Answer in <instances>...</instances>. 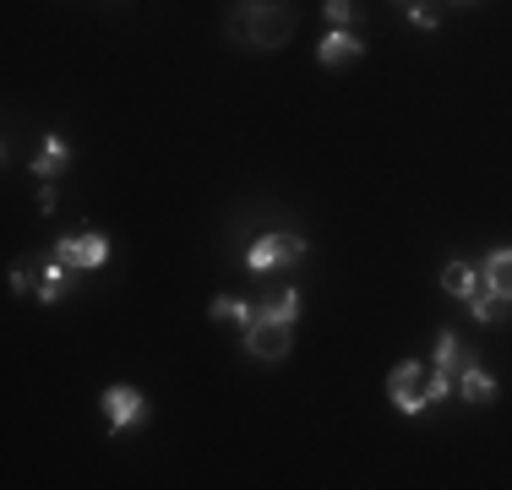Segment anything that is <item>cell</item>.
I'll use <instances>...</instances> for the list:
<instances>
[{
	"instance_id": "obj_15",
	"label": "cell",
	"mask_w": 512,
	"mask_h": 490,
	"mask_svg": "<svg viewBox=\"0 0 512 490\" xmlns=\"http://www.w3.org/2000/svg\"><path fill=\"white\" fill-rule=\"evenodd\" d=\"M207 316H213V322H240V327H251L256 305H251V300H240V294H218V300L207 305Z\"/></svg>"
},
{
	"instance_id": "obj_9",
	"label": "cell",
	"mask_w": 512,
	"mask_h": 490,
	"mask_svg": "<svg viewBox=\"0 0 512 490\" xmlns=\"http://www.w3.org/2000/svg\"><path fill=\"white\" fill-rule=\"evenodd\" d=\"M66 164H71V142L60 137V131H50L44 147H39V158H33V180H55Z\"/></svg>"
},
{
	"instance_id": "obj_2",
	"label": "cell",
	"mask_w": 512,
	"mask_h": 490,
	"mask_svg": "<svg viewBox=\"0 0 512 490\" xmlns=\"http://www.w3.org/2000/svg\"><path fill=\"white\" fill-rule=\"evenodd\" d=\"M387 398H393L398 414H425L431 409V371L420 360H404L387 371Z\"/></svg>"
},
{
	"instance_id": "obj_14",
	"label": "cell",
	"mask_w": 512,
	"mask_h": 490,
	"mask_svg": "<svg viewBox=\"0 0 512 490\" xmlns=\"http://www.w3.org/2000/svg\"><path fill=\"white\" fill-rule=\"evenodd\" d=\"M469 360V349H463V338L453 333V327H442L436 333V349H431V365H442V371H453L458 376V365Z\"/></svg>"
},
{
	"instance_id": "obj_19",
	"label": "cell",
	"mask_w": 512,
	"mask_h": 490,
	"mask_svg": "<svg viewBox=\"0 0 512 490\" xmlns=\"http://www.w3.org/2000/svg\"><path fill=\"white\" fill-rule=\"evenodd\" d=\"M409 22H414V28H436V11H425V6H409Z\"/></svg>"
},
{
	"instance_id": "obj_18",
	"label": "cell",
	"mask_w": 512,
	"mask_h": 490,
	"mask_svg": "<svg viewBox=\"0 0 512 490\" xmlns=\"http://www.w3.org/2000/svg\"><path fill=\"white\" fill-rule=\"evenodd\" d=\"M453 398V371H442V365H431V403Z\"/></svg>"
},
{
	"instance_id": "obj_13",
	"label": "cell",
	"mask_w": 512,
	"mask_h": 490,
	"mask_svg": "<svg viewBox=\"0 0 512 490\" xmlns=\"http://www.w3.org/2000/svg\"><path fill=\"white\" fill-rule=\"evenodd\" d=\"M66 284H71V267L60 262V256L55 262H39V305H55L60 294H66Z\"/></svg>"
},
{
	"instance_id": "obj_11",
	"label": "cell",
	"mask_w": 512,
	"mask_h": 490,
	"mask_svg": "<svg viewBox=\"0 0 512 490\" xmlns=\"http://www.w3.org/2000/svg\"><path fill=\"white\" fill-rule=\"evenodd\" d=\"M485 289L491 294H502V300H512V245H496L491 256H485Z\"/></svg>"
},
{
	"instance_id": "obj_3",
	"label": "cell",
	"mask_w": 512,
	"mask_h": 490,
	"mask_svg": "<svg viewBox=\"0 0 512 490\" xmlns=\"http://www.w3.org/2000/svg\"><path fill=\"white\" fill-rule=\"evenodd\" d=\"M306 256V235H295V229H273V235H262L246 251V267L251 273H278V267L300 262Z\"/></svg>"
},
{
	"instance_id": "obj_17",
	"label": "cell",
	"mask_w": 512,
	"mask_h": 490,
	"mask_svg": "<svg viewBox=\"0 0 512 490\" xmlns=\"http://www.w3.org/2000/svg\"><path fill=\"white\" fill-rule=\"evenodd\" d=\"M322 17L333 22V28H349V22H355V0H322Z\"/></svg>"
},
{
	"instance_id": "obj_4",
	"label": "cell",
	"mask_w": 512,
	"mask_h": 490,
	"mask_svg": "<svg viewBox=\"0 0 512 490\" xmlns=\"http://www.w3.org/2000/svg\"><path fill=\"white\" fill-rule=\"evenodd\" d=\"M246 349L256 354V360L278 365V360L289 354V322H278V316L256 311V316H251V327H246Z\"/></svg>"
},
{
	"instance_id": "obj_8",
	"label": "cell",
	"mask_w": 512,
	"mask_h": 490,
	"mask_svg": "<svg viewBox=\"0 0 512 490\" xmlns=\"http://www.w3.org/2000/svg\"><path fill=\"white\" fill-rule=\"evenodd\" d=\"M360 55H365V39L349 33V28H333L322 44H316V60H322V66H349V60H360Z\"/></svg>"
},
{
	"instance_id": "obj_7",
	"label": "cell",
	"mask_w": 512,
	"mask_h": 490,
	"mask_svg": "<svg viewBox=\"0 0 512 490\" xmlns=\"http://www.w3.org/2000/svg\"><path fill=\"white\" fill-rule=\"evenodd\" d=\"M453 392H458L463 403H491V398H496V376L469 354V360L458 365V376H453Z\"/></svg>"
},
{
	"instance_id": "obj_16",
	"label": "cell",
	"mask_w": 512,
	"mask_h": 490,
	"mask_svg": "<svg viewBox=\"0 0 512 490\" xmlns=\"http://www.w3.org/2000/svg\"><path fill=\"white\" fill-rule=\"evenodd\" d=\"M262 311H267V316H278V322H289V327H295V322H300V289H278L273 300L262 305Z\"/></svg>"
},
{
	"instance_id": "obj_12",
	"label": "cell",
	"mask_w": 512,
	"mask_h": 490,
	"mask_svg": "<svg viewBox=\"0 0 512 490\" xmlns=\"http://www.w3.org/2000/svg\"><path fill=\"white\" fill-rule=\"evenodd\" d=\"M469 316L474 322H485V327H496L502 316H512V300H502V294H491V289H480V294H469Z\"/></svg>"
},
{
	"instance_id": "obj_10",
	"label": "cell",
	"mask_w": 512,
	"mask_h": 490,
	"mask_svg": "<svg viewBox=\"0 0 512 490\" xmlns=\"http://www.w3.org/2000/svg\"><path fill=\"white\" fill-rule=\"evenodd\" d=\"M442 289L453 294V300H469V294L485 289V273H480L474 262H447V267H442Z\"/></svg>"
},
{
	"instance_id": "obj_6",
	"label": "cell",
	"mask_w": 512,
	"mask_h": 490,
	"mask_svg": "<svg viewBox=\"0 0 512 490\" xmlns=\"http://www.w3.org/2000/svg\"><path fill=\"white\" fill-rule=\"evenodd\" d=\"M104 414H109V425H115V436L120 431H131V425L142 420V414H148V398H142L137 387H104Z\"/></svg>"
},
{
	"instance_id": "obj_20",
	"label": "cell",
	"mask_w": 512,
	"mask_h": 490,
	"mask_svg": "<svg viewBox=\"0 0 512 490\" xmlns=\"http://www.w3.org/2000/svg\"><path fill=\"white\" fill-rule=\"evenodd\" d=\"M28 284H33V278H28V267H11V289H17V294H28Z\"/></svg>"
},
{
	"instance_id": "obj_1",
	"label": "cell",
	"mask_w": 512,
	"mask_h": 490,
	"mask_svg": "<svg viewBox=\"0 0 512 490\" xmlns=\"http://www.w3.org/2000/svg\"><path fill=\"white\" fill-rule=\"evenodd\" d=\"M295 33V11L267 6V0H240V11H229V39L251 49H278Z\"/></svg>"
},
{
	"instance_id": "obj_5",
	"label": "cell",
	"mask_w": 512,
	"mask_h": 490,
	"mask_svg": "<svg viewBox=\"0 0 512 490\" xmlns=\"http://www.w3.org/2000/svg\"><path fill=\"white\" fill-rule=\"evenodd\" d=\"M55 256L71 267V273H93V267L109 262V235H99V229H88V235H60L55 240Z\"/></svg>"
}]
</instances>
